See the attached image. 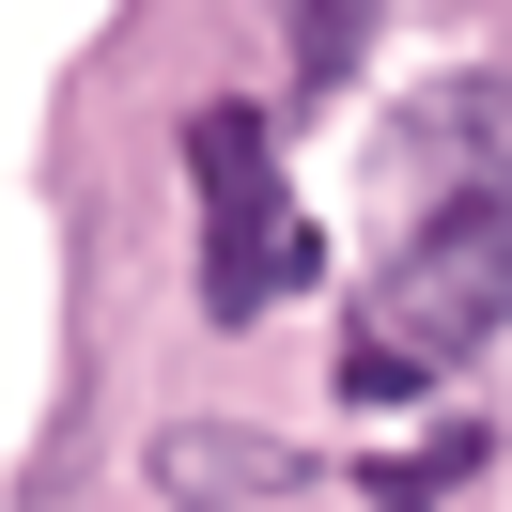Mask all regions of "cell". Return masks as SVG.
Listing matches in <instances>:
<instances>
[{"mask_svg":"<svg viewBox=\"0 0 512 512\" xmlns=\"http://www.w3.org/2000/svg\"><path fill=\"white\" fill-rule=\"evenodd\" d=\"M497 326H512V202H435V218H404V249H388L373 295H357L342 388L357 404H404V388L466 373Z\"/></svg>","mask_w":512,"mask_h":512,"instance_id":"1","label":"cell"},{"mask_svg":"<svg viewBox=\"0 0 512 512\" xmlns=\"http://www.w3.org/2000/svg\"><path fill=\"white\" fill-rule=\"evenodd\" d=\"M187 187H202V326H264L295 280H311V218L280 202L264 109H202L187 125Z\"/></svg>","mask_w":512,"mask_h":512,"instance_id":"2","label":"cell"},{"mask_svg":"<svg viewBox=\"0 0 512 512\" xmlns=\"http://www.w3.org/2000/svg\"><path fill=\"white\" fill-rule=\"evenodd\" d=\"M388 171H404L419 218H435V202H512V94H497V78L419 94V109H404V140H388Z\"/></svg>","mask_w":512,"mask_h":512,"instance_id":"3","label":"cell"},{"mask_svg":"<svg viewBox=\"0 0 512 512\" xmlns=\"http://www.w3.org/2000/svg\"><path fill=\"white\" fill-rule=\"evenodd\" d=\"M156 481H171V497H295V481H311V450H233V435H171V450H156Z\"/></svg>","mask_w":512,"mask_h":512,"instance_id":"4","label":"cell"},{"mask_svg":"<svg viewBox=\"0 0 512 512\" xmlns=\"http://www.w3.org/2000/svg\"><path fill=\"white\" fill-rule=\"evenodd\" d=\"M373 47V0H295V94H342Z\"/></svg>","mask_w":512,"mask_h":512,"instance_id":"5","label":"cell"},{"mask_svg":"<svg viewBox=\"0 0 512 512\" xmlns=\"http://www.w3.org/2000/svg\"><path fill=\"white\" fill-rule=\"evenodd\" d=\"M466 466H481V435H450V450H388V466H373V512H435Z\"/></svg>","mask_w":512,"mask_h":512,"instance_id":"6","label":"cell"}]
</instances>
